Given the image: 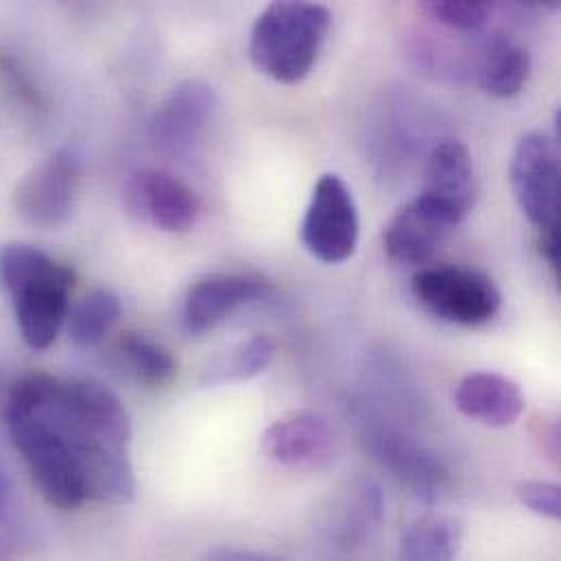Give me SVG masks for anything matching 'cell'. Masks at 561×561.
I'll use <instances>...</instances> for the list:
<instances>
[{
	"label": "cell",
	"instance_id": "cell-3",
	"mask_svg": "<svg viewBox=\"0 0 561 561\" xmlns=\"http://www.w3.org/2000/svg\"><path fill=\"white\" fill-rule=\"evenodd\" d=\"M332 15L317 2H274L252 26L250 59L278 83H299L317 64Z\"/></svg>",
	"mask_w": 561,
	"mask_h": 561
},
{
	"label": "cell",
	"instance_id": "cell-25",
	"mask_svg": "<svg viewBox=\"0 0 561 561\" xmlns=\"http://www.w3.org/2000/svg\"><path fill=\"white\" fill-rule=\"evenodd\" d=\"M202 561H284L278 556L252 551V549H234V547H217L210 549Z\"/></svg>",
	"mask_w": 561,
	"mask_h": 561
},
{
	"label": "cell",
	"instance_id": "cell-18",
	"mask_svg": "<svg viewBox=\"0 0 561 561\" xmlns=\"http://www.w3.org/2000/svg\"><path fill=\"white\" fill-rule=\"evenodd\" d=\"M463 525L450 514H426L409 525L400 542V561H457Z\"/></svg>",
	"mask_w": 561,
	"mask_h": 561
},
{
	"label": "cell",
	"instance_id": "cell-12",
	"mask_svg": "<svg viewBox=\"0 0 561 561\" xmlns=\"http://www.w3.org/2000/svg\"><path fill=\"white\" fill-rule=\"evenodd\" d=\"M457 224L417 195L385 228V250L389 259L402 265H424L446 243Z\"/></svg>",
	"mask_w": 561,
	"mask_h": 561
},
{
	"label": "cell",
	"instance_id": "cell-2",
	"mask_svg": "<svg viewBox=\"0 0 561 561\" xmlns=\"http://www.w3.org/2000/svg\"><path fill=\"white\" fill-rule=\"evenodd\" d=\"M4 284L22 339L33 350L50 347L66 319L75 274L37 248L13 243L0 252Z\"/></svg>",
	"mask_w": 561,
	"mask_h": 561
},
{
	"label": "cell",
	"instance_id": "cell-27",
	"mask_svg": "<svg viewBox=\"0 0 561 561\" xmlns=\"http://www.w3.org/2000/svg\"><path fill=\"white\" fill-rule=\"evenodd\" d=\"M0 503H2V494H0Z\"/></svg>",
	"mask_w": 561,
	"mask_h": 561
},
{
	"label": "cell",
	"instance_id": "cell-1",
	"mask_svg": "<svg viewBox=\"0 0 561 561\" xmlns=\"http://www.w3.org/2000/svg\"><path fill=\"white\" fill-rule=\"evenodd\" d=\"M7 407L35 413L57 433L79 466L88 501L125 505L134 499L131 417L107 387L28 374L13 385Z\"/></svg>",
	"mask_w": 561,
	"mask_h": 561
},
{
	"label": "cell",
	"instance_id": "cell-26",
	"mask_svg": "<svg viewBox=\"0 0 561 561\" xmlns=\"http://www.w3.org/2000/svg\"><path fill=\"white\" fill-rule=\"evenodd\" d=\"M538 248L556 276H560V232H538Z\"/></svg>",
	"mask_w": 561,
	"mask_h": 561
},
{
	"label": "cell",
	"instance_id": "cell-5",
	"mask_svg": "<svg viewBox=\"0 0 561 561\" xmlns=\"http://www.w3.org/2000/svg\"><path fill=\"white\" fill-rule=\"evenodd\" d=\"M510 180L523 215L538 232H560L561 167L558 140L545 131L525 134L512 156Z\"/></svg>",
	"mask_w": 561,
	"mask_h": 561
},
{
	"label": "cell",
	"instance_id": "cell-16",
	"mask_svg": "<svg viewBox=\"0 0 561 561\" xmlns=\"http://www.w3.org/2000/svg\"><path fill=\"white\" fill-rule=\"evenodd\" d=\"M457 409L481 424L505 428L525 413L523 389L496 371H470L455 391Z\"/></svg>",
	"mask_w": 561,
	"mask_h": 561
},
{
	"label": "cell",
	"instance_id": "cell-9",
	"mask_svg": "<svg viewBox=\"0 0 561 561\" xmlns=\"http://www.w3.org/2000/svg\"><path fill=\"white\" fill-rule=\"evenodd\" d=\"M479 195L481 186L470 149L461 140H442L426 160L422 197L459 226L474 210Z\"/></svg>",
	"mask_w": 561,
	"mask_h": 561
},
{
	"label": "cell",
	"instance_id": "cell-10",
	"mask_svg": "<svg viewBox=\"0 0 561 561\" xmlns=\"http://www.w3.org/2000/svg\"><path fill=\"white\" fill-rule=\"evenodd\" d=\"M127 208L164 232H188L202 204L193 188L167 171H140L125 184Z\"/></svg>",
	"mask_w": 561,
	"mask_h": 561
},
{
	"label": "cell",
	"instance_id": "cell-13",
	"mask_svg": "<svg viewBox=\"0 0 561 561\" xmlns=\"http://www.w3.org/2000/svg\"><path fill=\"white\" fill-rule=\"evenodd\" d=\"M382 516L385 499L378 483L356 479L330 499L323 512L321 531L332 547L350 551L365 545L374 536L382 523Z\"/></svg>",
	"mask_w": 561,
	"mask_h": 561
},
{
	"label": "cell",
	"instance_id": "cell-8",
	"mask_svg": "<svg viewBox=\"0 0 561 561\" xmlns=\"http://www.w3.org/2000/svg\"><path fill=\"white\" fill-rule=\"evenodd\" d=\"M217 110V94L204 79H184L156 110L151 142L171 156H186L206 134Z\"/></svg>",
	"mask_w": 561,
	"mask_h": 561
},
{
	"label": "cell",
	"instance_id": "cell-6",
	"mask_svg": "<svg viewBox=\"0 0 561 561\" xmlns=\"http://www.w3.org/2000/svg\"><path fill=\"white\" fill-rule=\"evenodd\" d=\"M358 230V210L347 184L334 173L321 175L301 221L304 248L325 265H341L354 256Z\"/></svg>",
	"mask_w": 561,
	"mask_h": 561
},
{
	"label": "cell",
	"instance_id": "cell-14",
	"mask_svg": "<svg viewBox=\"0 0 561 561\" xmlns=\"http://www.w3.org/2000/svg\"><path fill=\"white\" fill-rule=\"evenodd\" d=\"M263 453L284 468H317L330 457L332 431L323 417L297 411L263 433Z\"/></svg>",
	"mask_w": 561,
	"mask_h": 561
},
{
	"label": "cell",
	"instance_id": "cell-19",
	"mask_svg": "<svg viewBox=\"0 0 561 561\" xmlns=\"http://www.w3.org/2000/svg\"><path fill=\"white\" fill-rule=\"evenodd\" d=\"M274 356H276V341L267 334H256L210 358V363L202 374V385L215 387V385L256 378L272 365Z\"/></svg>",
	"mask_w": 561,
	"mask_h": 561
},
{
	"label": "cell",
	"instance_id": "cell-20",
	"mask_svg": "<svg viewBox=\"0 0 561 561\" xmlns=\"http://www.w3.org/2000/svg\"><path fill=\"white\" fill-rule=\"evenodd\" d=\"M118 347L125 365L140 385L149 389H162L178 378V358L164 343L151 339L149 334L134 330L123 332Z\"/></svg>",
	"mask_w": 561,
	"mask_h": 561
},
{
	"label": "cell",
	"instance_id": "cell-21",
	"mask_svg": "<svg viewBox=\"0 0 561 561\" xmlns=\"http://www.w3.org/2000/svg\"><path fill=\"white\" fill-rule=\"evenodd\" d=\"M118 317V297L105 288L92 290L68 312V336L77 347H94L110 334Z\"/></svg>",
	"mask_w": 561,
	"mask_h": 561
},
{
	"label": "cell",
	"instance_id": "cell-17",
	"mask_svg": "<svg viewBox=\"0 0 561 561\" xmlns=\"http://www.w3.org/2000/svg\"><path fill=\"white\" fill-rule=\"evenodd\" d=\"M529 77H531L529 50L505 33L492 35V39H488L485 44L481 66H479L481 88L492 96L510 99L523 92Z\"/></svg>",
	"mask_w": 561,
	"mask_h": 561
},
{
	"label": "cell",
	"instance_id": "cell-4",
	"mask_svg": "<svg viewBox=\"0 0 561 561\" xmlns=\"http://www.w3.org/2000/svg\"><path fill=\"white\" fill-rule=\"evenodd\" d=\"M411 288L431 314L457 325H483L496 317L503 304L496 282L468 267H424L413 276Z\"/></svg>",
	"mask_w": 561,
	"mask_h": 561
},
{
	"label": "cell",
	"instance_id": "cell-15",
	"mask_svg": "<svg viewBox=\"0 0 561 561\" xmlns=\"http://www.w3.org/2000/svg\"><path fill=\"white\" fill-rule=\"evenodd\" d=\"M371 448L380 463L393 472L404 485H409L417 496L435 501L448 485V472L444 463L415 444L413 439L400 435L391 428H378L371 435Z\"/></svg>",
	"mask_w": 561,
	"mask_h": 561
},
{
	"label": "cell",
	"instance_id": "cell-11",
	"mask_svg": "<svg viewBox=\"0 0 561 561\" xmlns=\"http://www.w3.org/2000/svg\"><path fill=\"white\" fill-rule=\"evenodd\" d=\"M272 290V284L252 274H226L197 282L182 308V325L188 334L202 336L221 325L234 310L259 301Z\"/></svg>",
	"mask_w": 561,
	"mask_h": 561
},
{
	"label": "cell",
	"instance_id": "cell-23",
	"mask_svg": "<svg viewBox=\"0 0 561 561\" xmlns=\"http://www.w3.org/2000/svg\"><path fill=\"white\" fill-rule=\"evenodd\" d=\"M518 499L536 516H542L549 520L561 518V492L560 485L556 483L525 481L518 485Z\"/></svg>",
	"mask_w": 561,
	"mask_h": 561
},
{
	"label": "cell",
	"instance_id": "cell-24",
	"mask_svg": "<svg viewBox=\"0 0 561 561\" xmlns=\"http://www.w3.org/2000/svg\"><path fill=\"white\" fill-rule=\"evenodd\" d=\"M529 433H531L534 442L538 444L540 453H545L547 459L558 463L560 461V424H558V420L547 417V415H536L531 420Z\"/></svg>",
	"mask_w": 561,
	"mask_h": 561
},
{
	"label": "cell",
	"instance_id": "cell-7",
	"mask_svg": "<svg viewBox=\"0 0 561 561\" xmlns=\"http://www.w3.org/2000/svg\"><path fill=\"white\" fill-rule=\"evenodd\" d=\"M79 178L81 160L77 151L59 149L18 182L13 191L18 217L37 228L61 226L72 210Z\"/></svg>",
	"mask_w": 561,
	"mask_h": 561
},
{
	"label": "cell",
	"instance_id": "cell-22",
	"mask_svg": "<svg viewBox=\"0 0 561 561\" xmlns=\"http://www.w3.org/2000/svg\"><path fill=\"white\" fill-rule=\"evenodd\" d=\"M422 11L448 28L477 31L490 20L492 4L483 0H426Z\"/></svg>",
	"mask_w": 561,
	"mask_h": 561
}]
</instances>
